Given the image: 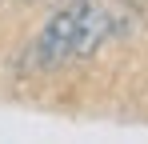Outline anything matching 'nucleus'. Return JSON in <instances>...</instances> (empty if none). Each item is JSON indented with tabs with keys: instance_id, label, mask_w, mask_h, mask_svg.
Masks as SVG:
<instances>
[{
	"instance_id": "nucleus-1",
	"label": "nucleus",
	"mask_w": 148,
	"mask_h": 144,
	"mask_svg": "<svg viewBox=\"0 0 148 144\" xmlns=\"http://www.w3.org/2000/svg\"><path fill=\"white\" fill-rule=\"evenodd\" d=\"M80 12H84V0H72L68 8H60V12L44 24L40 40H36L40 68H56L64 56H72V36H76V24H80Z\"/></svg>"
},
{
	"instance_id": "nucleus-2",
	"label": "nucleus",
	"mask_w": 148,
	"mask_h": 144,
	"mask_svg": "<svg viewBox=\"0 0 148 144\" xmlns=\"http://www.w3.org/2000/svg\"><path fill=\"white\" fill-rule=\"evenodd\" d=\"M104 36H108V12L84 0V12H80V24L72 36V56H92L104 44Z\"/></svg>"
}]
</instances>
